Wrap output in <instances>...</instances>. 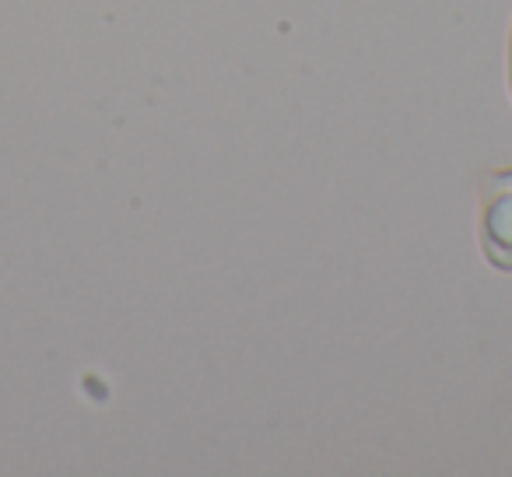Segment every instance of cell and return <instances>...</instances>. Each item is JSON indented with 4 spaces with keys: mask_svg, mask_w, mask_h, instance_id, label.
<instances>
[{
    "mask_svg": "<svg viewBox=\"0 0 512 477\" xmlns=\"http://www.w3.org/2000/svg\"><path fill=\"white\" fill-rule=\"evenodd\" d=\"M481 250L498 271H512V169L481 183Z\"/></svg>",
    "mask_w": 512,
    "mask_h": 477,
    "instance_id": "obj_1",
    "label": "cell"
},
{
    "mask_svg": "<svg viewBox=\"0 0 512 477\" xmlns=\"http://www.w3.org/2000/svg\"><path fill=\"white\" fill-rule=\"evenodd\" d=\"M509 88H512V36H509Z\"/></svg>",
    "mask_w": 512,
    "mask_h": 477,
    "instance_id": "obj_2",
    "label": "cell"
}]
</instances>
